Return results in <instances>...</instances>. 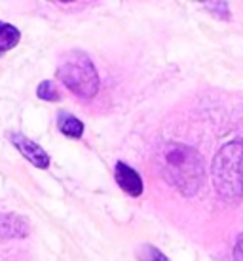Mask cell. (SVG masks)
Segmentation results:
<instances>
[{
    "label": "cell",
    "instance_id": "12",
    "mask_svg": "<svg viewBox=\"0 0 243 261\" xmlns=\"http://www.w3.org/2000/svg\"><path fill=\"white\" fill-rule=\"evenodd\" d=\"M234 261H243V232L237 237L236 246H234Z\"/></svg>",
    "mask_w": 243,
    "mask_h": 261
},
{
    "label": "cell",
    "instance_id": "3",
    "mask_svg": "<svg viewBox=\"0 0 243 261\" xmlns=\"http://www.w3.org/2000/svg\"><path fill=\"white\" fill-rule=\"evenodd\" d=\"M57 79L80 99H92L99 92V74L87 54L71 50L57 67Z\"/></svg>",
    "mask_w": 243,
    "mask_h": 261
},
{
    "label": "cell",
    "instance_id": "10",
    "mask_svg": "<svg viewBox=\"0 0 243 261\" xmlns=\"http://www.w3.org/2000/svg\"><path fill=\"white\" fill-rule=\"evenodd\" d=\"M137 257L139 261H169V257L164 254V252H160L156 246H152V244H144L139 252H137Z\"/></svg>",
    "mask_w": 243,
    "mask_h": 261
},
{
    "label": "cell",
    "instance_id": "11",
    "mask_svg": "<svg viewBox=\"0 0 243 261\" xmlns=\"http://www.w3.org/2000/svg\"><path fill=\"white\" fill-rule=\"evenodd\" d=\"M209 12L217 14L221 19H230V10L226 2H203Z\"/></svg>",
    "mask_w": 243,
    "mask_h": 261
},
{
    "label": "cell",
    "instance_id": "1",
    "mask_svg": "<svg viewBox=\"0 0 243 261\" xmlns=\"http://www.w3.org/2000/svg\"><path fill=\"white\" fill-rule=\"evenodd\" d=\"M160 172L180 195L192 196L203 185L205 168L200 152L183 143H167L158 156Z\"/></svg>",
    "mask_w": 243,
    "mask_h": 261
},
{
    "label": "cell",
    "instance_id": "7",
    "mask_svg": "<svg viewBox=\"0 0 243 261\" xmlns=\"http://www.w3.org/2000/svg\"><path fill=\"white\" fill-rule=\"evenodd\" d=\"M57 126H59V132L67 136V138H72V139H80L82 138V134H84V122L78 120L74 115L71 113H67V111H61L57 116Z\"/></svg>",
    "mask_w": 243,
    "mask_h": 261
},
{
    "label": "cell",
    "instance_id": "5",
    "mask_svg": "<svg viewBox=\"0 0 243 261\" xmlns=\"http://www.w3.org/2000/svg\"><path fill=\"white\" fill-rule=\"evenodd\" d=\"M114 179L118 187L128 193L129 196H141L143 195V177L137 174L133 168L126 162H118L114 168Z\"/></svg>",
    "mask_w": 243,
    "mask_h": 261
},
{
    "label": "cell",
    "instance_id": "6",
    "mask_svg": "<svg viewBox=\"0 0 243 261\" xmlns=\"http://www.w3.org/2000/svg\"><path fill=\"white\" fill-rule=\"evenodd\" d=\"M29 234V223L15 214L0 216V239H23Z\"/></svg>",
    "mask_w": 243,
    "mask_h": 261
},
{
    "label": "cell",
    "instance_id": "4",
    "mask_svg": "<svg viewBox=\"0 0 243 261\" xmlns=\"http://www.w3.org/2000/svg\"><path fill=\"white\" fill-rule=\"evenodd\" d=\"M12 143H14L15 149L21 152L33 166L40 168V170H46V168L50 166L48 152L44 151L38 143H35L33 139L27 138V136H23V134H12Z\"/></svg>",
    "mask_w": 243,
    "mask_h": 261
},
{
    "label": "cell",
    "instance_id": "9",
    "mask_svg": "<svg viewBox=\"0 0 243 261\" xmlns=\"http://www.w3.org/2000/svg\"><path fill=\"white\" fill-rule=\"evenodd\" d=\"M36 95L40 99H44V101H59V97H61L57 88H55V84L51 80H42L38 84V88H36Z\"/></svg>",
    "mask_w": 243,
    "mask_h": 261
},
{
    "label": "cell",
    "instance_id": "2",
    "mask_svg": "<svg viewBox=\"0 0 243 261\" xmlns=\"http://www.w3.org/2000/svg\"><path fill=\"white\" fill-rule=\"evenodd\" d=\"M213 185L226 202H237L243 196V139L224 143L215 154Z\"/></svg>",
    "mask_w": 243,
    "mask_h": 261
},
{
    "label": "cell",
    "instance_id": "8",
    "mask_svg": "<svg viewBox=\"0 0 243 261\" xmlns=\"http://www.w3.org/2000/svg\"><path fill=\"white\" fill-rule=\"evenodd\" d=\"M21 40V33L17 27L10 25V23L0 21V51H10Z\"/></svg>",
    "mask_w": 243,
    "mask_h": 261
}]
</instances>
